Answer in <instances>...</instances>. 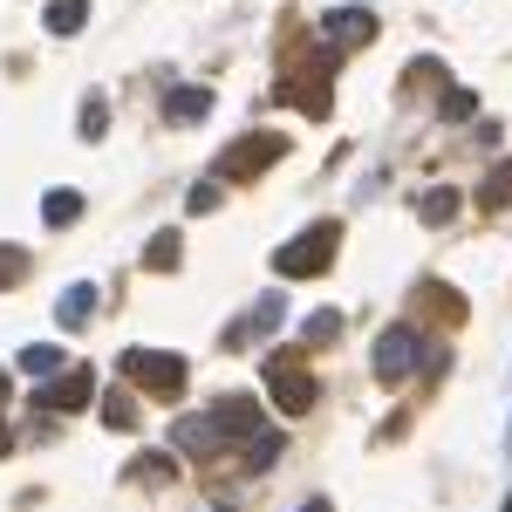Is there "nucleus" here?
Wrapping results in <instances>:
<instances>
[{
	"instance_id": "2f4dec72",
	"label": "nucleus",
	"mask_w": 512,
	"mask_h": 512,
	"mask_svg": "<svg viewBox=\"0 0 512 512\" xmlns=\"http://www.w3.org/2000/svg\"><path fill=\"white\" fill-rule=\"evenodd\" d=\"M506 512H512V499H506Z\"/></svg>"
},
{
	"instance_id": "bb28decb",
	"label": "nucleus",
	"mask_w": 512,
	"mask_h": 512,
	"mask_svg": "<svg viewBox=\"0 0 512 512\" xmlns=\"http://www.w3.org/2000/svg\"><path fill=\"white\" fill-rule=\"evenodd\" d=\"M301 512H335V506H328V499H308V506H301Z\"/></svg>"
},
{
	"instance_id": "1a4fd4ad",
	"label": "nucleus",
	"mask_w": 512,
	"mask_h": 512,
	"mask_svg": "<svg viewBox=\"0 0 512 512\" xmlns=\"http://www.w3.org/2000/svg\"><path fill=\"white\" fill-rule=\"evenodd\" d=\"M171 444H178V451H192L198 465L226 451V444H219V431H212V417H178V431H171Z\"/></svg>"
},
{
	"instance_id": "393cba45",
	"label": "nucleus",
	"mask_w": 512,
	"mask_h": 512,
	"mask_svg": "<svg viewBox=\"0 0 512 512\" xmlns=\"http://www.w3.org/2000/svg\"><path fill=\"white\" fill-rule=\"evenodd\" d=\"M485 205H512V158L485 178Z\"/></svg>"
},
{
	"instance_id": "7ed1b4c3",
	"label": "nucleus",
	"mask_w": 512,
	"mask_h": 512,
	"mask_svg": "<svg viewBox=\"0 0 512 512\" xmlns=\"http://www.w3.org/2000/svg\"><path fill=\"white\" fill-rule=\"evenodd\" d=\"M369 369H376V383H410V376H417V369H424V335H417V328H383V342H376V362H369Z\"/></svg>"
},
{
	"instance_id": "a211bd4d",
	"label": "nucleus",
	"mask_w": 512,
	"mask_h": 512,
	"mask_svg": "<svg viewBox=\"0 0 512 512\" xmlns=\"http://www.w3.org/2000/svg\"><path fill=\"white\" fill-rule=\"evenodd\" d=\"M280 315H287V301H280V294H267V301H260L253 315H246V328H239V335H274Z\"/></svg>"
},
{
	"instance_id": "39448f33",
	"label": "nucleus",
	"mask_w": 512,
	"mask_h": 512,
	"mask_svg": "<svg viewBox=\"0 0 512 512\" xmlns=\"http://www.w3.org/2000/svg\"><path fill=\"white\" fill-rule=\"evenodd\" d=\"M205 417H212L219 444H253V437H260V403H253V396H226V403H212Z\"/></svg>"
},
{
	"instance_id": "6ab92c4d",
	"label": "nucleus",
	"mask_w": 512,
	"mask_h": 512,
	"mask_svg": "<svg viewBox=\"0 0 512 512\" xmlns=\"http://www.w3.org/2000/svg\"><path fill=\"white\" fill-rule=\"evenodd\" d=\"M144 267H151V274H171V267H178V233L151 239V246H144Z\"/></svg>"
},
{
	"instance_id": "9b49d317",
	"label": "nucleus",
	"mask_w": 512,
	"mask_h": 512,
	"mask_svg": "<svg viewBox=\"0 0 512 512\" xmlns=\"http://www.w3.org/2000/svg\"><path fill=\"white\" fill-rule=\"evenodd\" d=\"M89 308H96V287H89V280H76V287H62V301H55V315H62V328H82V321H89Z\"/></svg>"
},
{
	"instance_id": "5701e85b",
	"label": "nucleus",
	"mask_w": 512,
	"mask_h": 512,
	"mask_svg": "<svg viewBox=\"0 0 512 512\" xmlns=\"http://www.w3.org/2000/svg\"><path fill=\"white\" fill-rule=\"evenodd\" d=\"M28 280V246H0V287Z\"/></svg>"
},
{
	"instance_id": "ddd939ff",
	"label": "nucleus",
	"mask_w": 512,
	"mask_h": 512,
	"mask_svg": "<svg viewBox=\"0 0 512 512\" xmlns=\"http://www.w3.org/2000/svg\"><path fill=\"white\" fill-rule=\"evenodd\" d=\"M89 21V0H48V35H76Z\"/></svg>"
},
{
	"instance_id": "9d476101",
	"label": "nucleus",
	"mask_w": 512,
	"mask_h": 512,
	"mask_svg": "<svg viewBox=\"0 0 512 512\" xmlns=\"http://www.w3.org/2000/svg\"><path fill=\"white\" fill-rule=\"evenodd\" d=\"M164 117L171 123H205L212 117V89H171V96H164Z\"/></svg>"
},
{
	"instance_id": "0eeeda50",
	"label": "nucleus",
	"mask_w": 512,
	"mask_h": 512,
	"mask_svg": "<svg viewBox=\"0 0 512 512\" xmlns=\"http://www.w3.org/2000/svg\"><path fill=\"white\" fill-rule=\"evenodd\" d=\"M287 158V137H246L219 158V178H246V171H267V164Z\"/></svg>"
},
{
	"instance_id": "f257e3e1",
	"label": "nucleus",
	"mask_w": 512,
	"mask_h": 512,
	"mask_svg": "<svg viewBox=\"0 0 512 512\" xmlns=\"http://www.w3.org/2000/svg\"><path fill=\"white\" fill-rule=\"evenodd\" d=\"M335 239H342V226H335V219H321L315 233L287 239V246L274 253V274H280V280H308V274H328V260H335Z\"/></svg>"
},
{
	"instance_id": "f3484780",
	"label": "nucleus",
	"mask_w": 512,
	"mask_h": 512,
	"mask_svg": "<svg viewBox=\"0 0 512 512\" xmlns=\"http://www.w3.org/2000/svg\"><path fill=\"white\" fill-rule=\"evenodd\" d=\"M280 451H287V444H280V431H260L253 444H246V472H267V465H280Z\"/></svg>"
},
{
	"instance_id": "7c9ffc66",
	"label": "nucleus",
	"mask_w": 512,
	"mask_h": 512,
	"mask_svg": "<svg viewBox=\"0 0 512 512\" xmlns=\"http://www.w3.org/2000/svg\"><path fill=\"white\" fill-rule=\"evenodd\" d=\"M506 444H512V431H506Z\"/></svg>"
},
{
	"instance_id": "b1692460",
	"label": "nucleus",
	"mask_w": 512,
	"mask_h": 512,
	"mask_svg": "<svg viewBox=\"0 0 512 512\" xmlns=\"http://www.w3.org/2000/svg\"><path fill=\"white\" fill-rule=\"evenodd\" d=\"M103 123H110V103H103V96H89V103H82V137L96 144V137H103Z\"/></svg>"
},
{
	"instance_id": "f03ea898",
	"label": "nucleus",
	"mask_w": 512,
	"mask_h": 512,
	"mask_svg": "<svg viewBox=\"0 0 512 512\" xmlns=\"http://www.w3.org/2000/svg\"><path fill=\"white\" fill-rule=\"evenodd\" d=\"M123 376H130L137 390H151L158 403H178V396H185V362L171 349H130L123 355Z\"/></svg>"
},
{
	"instance_id": "c85d7f7f",
	"label": "nucleus",
	"mask_w": 512,
	"mask_h": 512,
	"mask_svg": "<svg viewBox=\"0 0 512 512\" xmlns=\"http://www.w3.org/2000/svg\"><path fill=\"white\" fill-rule=\"evenodd\" d=\"M0 458H7V431H0Z\"/></svg>"
},
{
	"instance_id": "4468645a",
	"label": "nucleus",
	"mask_w": 512,
	"mask_h": 512,
	"mask_svg": "<svg viewBox=\"0 0 512 512\" xmlns=\"http://www.w3.org/2000/svg\"><path fill=\"white\" fill-rule=\"evenodd\" d=\"M21 369H28L35 383H48V376H62V349H55V342H35V349H21Z\"/></svg>"
},
{
	"instance_id": "6e6552de",
	"label": "nucleus",
	"mask_w": 512,
	"mask_h": 512,
	"mask_svg": "<svg viewBox=\"0 0 512 512\" xmlns=\"http://www.w3.org/2000/svg\"><path fill=\"white\" fill-rule=\"evenodd\" d=\"M89 396H96V376H89V369H62V376L41 383L35 403H48V410H82Z\"/></svg>"
},
{
	"instance_id": "aec40b11",
	"label": "nucleus",
	"mask_w": 512,
	"mask_h": 512,
	"mask_svg": "<svg viewBox=\"0 0 512 512\" xmlns=\"http://www.w3.org/2000/svg\"><path fill=\"white\" fill-rule=\"evenodd\" d=\"M335 335H342V315H335V308H321V315L301 321V342H308V349H315V342H335Z\"/></svg>"
},
{
	"instance_id": "dca6fc26",
	"label": "nucleus",
	"mask_w": 512,
	"mask_h": 512,
	"mask_svg": "<svg viewBox=\"0 0 512 512\" xmlns=\"http://www.w3.org/2000/svg\"><path fill=\"white\" fill-rule=\"evenodd\" d=\"M458 205H465V198L451 192V185H437V192H424V198H417V212H424L431 226H444V219H458Z\"/></svg>"
},
{
	"instance_id": "c756f323",
	"label": "nucleus",
	"mask_w": 512,
	"mask_h": 512,
	"mask_svg": "<svg viewBox=\"0 0 512 512\" xmlns=\"http://www.w3.org/2000/svg\"><path fill=\"white\" fill-rule=\"evenodd\" d=\"M205 512H233V506H205Z\"/></svg>"
},
{
	"instance_id": "2eb2a0df",
	"label": "nucleus",
	"mask_w": 512,
	"mask_h": 512,
	"mask_svg": "<svg viewBox=\"0 0 512 512\" xmlns=\"http://www.w3.org/2000/svg\"><path fill=\"white\" fill-rule=\"evenodd\" d=\"M41 219H48V226H76L82 219V192H48L41 198Z\"/></svg>"
},
{
	"instance_id": "f8f14e48",
	"label": "nucleus",
	"mask_w": 512,
	"mask_h": 512,
	"mask_svg": "<svg viewBox=\"0 0 512 512\" xmlns=\"http://www.w3.org/2000/svg\"><path fill=\"white\" fill-rule=\"evenodd\" d=\"M280 96L294 103V110H308V117H328V82H280Z\"/></svg>"
},
{
	"instance_id": "cd10ccee",
	"label": "nucleus",
	"mask_w": 512,
	"mask_h": 512,
	"mask_svg": "<svg viewBox=\"0 0 512 512\" xmlns=\"http://www.w3.org/2000/svg\"><path fill=\"white\" fill-rule=\"evenodd\" d=\"M0 403H7V369H0Z\"/></svg>"
},
{
	"instance_id": "4be33fe9",
	"label": "nucleus",
	"mask_w": 512,
	"mask_h": 512,
	"mask_svg": "<svg viewBox=\"0 0 512 512\" xmlns=\"http://www.w3.org/2000/svg\"><path fill=\"white\" fill-rule=\"evenodd\" d=\"M103 424H110V431H130V424H137V403H130L123 390H110L103 396Z\"/></svg>"
},
{
	"instance_id": "a878e982",
	"label": "nucleus",
	"mask_w": 512,
	"mask_h": 512,
	"mask_svg": "<svg viewBox=\"0 0 512 512\" xmlns=\"http://www.w3.org/2000/svg\"><path fill=\"white\" fill-rule=\"evenodd\" d=\"M185 205H192V212H212V205H219V185H192V198H185Z\"/></svg>"
},
{
	"instance_id": "423d86ee",
	"label": "nucleus",
	"mask_w": 512,
	"mask_h": 512,
	"mask_svg": "<svg viewBox=\"0 0 512 512\" xmlns=\"http://www.w3.org/2000/svg\"><path fill=\"white\" fill-rule=\"evenodd\" d=\"M267 390H274V403L287 410V417H301V410H315V403H321L315 376H301L294 362H267Z\"/></svg>"
},
{
	"instance_id": "20e7f679",
	"label": "nucleus",
	"mask_w": 512,
	"mask_h": 512,
	"mask_svg": "<svg viewBox=\"0 0 512 512\" xmlns=\"http://www.w3.org/2000/svg\"><path fill=\"white\" fill-rule=\"evenodd\" d=\"M362 41H376V14H369V7H335V14L321 21V55H328V62H342Z\"/></svg>"
},
{
	"instance_id": "412c9836",
	"label": "nucleus",
	"mask_w": 512,
	"mask_h": 512,
	"mask_svg": "<svg viewBox=\"0 0 512 512\" xmlns=\"http://www.w3.org/2000/svg\"><path fill=\"white\" fill-rule=\"evenodd\" d=\"M437 117H444V123H465V117H478V96H472V89H444Z\"/></svg>"
}]
</instances>
